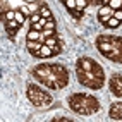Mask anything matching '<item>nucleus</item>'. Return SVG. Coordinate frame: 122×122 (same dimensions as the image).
<instances>
[{
  "label": "nucleus",
  "mask_w": 122,
  "mask_h": 122,
  "mask_svg": "<svg viewBox=\"0 0 122 122\" xmlns=\"http://www.w3.org/2000/svg\"><path fill=\"white\" fill-rule=\"evenodd\" d=\"M31 74L40 84H43L50 89H64L69 84V72L60 64H40L35 66Z\"/></svg>",
  "instance_id": "nucleus-1"
},
{
  "label": "nucleus",
  "mask_w": 122,
  "mask_h": 122,
  "mask_svg": "<svg viewBox=\"0 0 122 122\" xmlns=\"http://www.w3.org/2000/svg\"><path fill=\"white\" fill-rule=\"evenodd\" d=\"M76 77L79 84L89 89H102L105 84V72L91 57H79L76 62Z\"/></svg>",
  "instance_id": "nucleus-2"
},
{
  "label": "nucleus",
  "mask_w": 122,
  "mask_h": 122,
  "mask_svg": "<svg viewBox=\"0 0 122 122\" xmlns=\"http://www.w3.org/2000/svg\"><path fill=\"white\" fill-rule=\"evenodd\" d=\"M96 48L98 52L112 62L122 64V36L112 35H100L96 38Z\"/></svg>",
  "instance_id": "nucleus-3"
},
{
  "label": "nucleus",
  "mask_w": 122,
  "mask_h": 122,
  "mask_svg": "<svg viewBox=\"0 0 122 122\" xmlns=\"http://www.w3.org/2000/svg\"><path fill=\"white\" fill-rule=\"evenodd\" d=\"M67 103L69 108L77 115H93L100 112V102L88 93H72Z\"/></svg>",
  "instance_id": "nucleus-4"
},
{
  "label": "nucleus",
  "mask_w": 122,
  "mask_h": 122,
  "mask_svg": "<svg viewBox=\"0 0 122 122\" xmlns=\"http://www.w3.org/2000/svg\"><path fill=\"white\" fill-rule=\"evenodd\" d=\"M26 96H28V100L33 103L35 107H38V108H46V107H50V105L53 103V98L50 96V93L45 91L43 88H40V86L35 84V83L28 84V88H26Z\"/></svg>",
  "instance_id": "nucleus-5"
},
{
  "label": "nucleus",
  "mask_w": 122,
  "mask_h": 122,
  "mask_svg": "<svg viewBox=\"0 0 122 122\" xmlns=\"http://www.w3.org/2000/svg\"><path fill=\"white\" fill-rule=\"evenodd\" d=\"M108 88L113 96L122 98V74H113L108 81Z\"/></svg>",
  "instance_id": "nucleus-6"
},
{
  "label": "nucleus",
  "mask_w": 122,
  "mask_h": 122,
  "mask_svg": "<svg viewBox=\"0 0 122 122\" xmlns=\"http://www.w3.org/2000/svg\"><path fill=\"white\" fill-rule=\"evenodd\" d=\"M108 115L112 120H122V102H115L110 105Z\"/></svg>",
  "instance_id": "nucleus-7"
},
{
  "label": "nucleus",
  "mask_w": 122,
  "mask_h": 122,
  "mask_svg": "<svg viewBox=\"0 0 122 122\" xmlns=\"http://www.w3.org/2000/svg\"><path fill=\"white\" fill-rule=\"evenodd\" d=\"M4 26H5V31H7V36L12 40L15 35H17V31H19V26H21V24L15 21V19H12V21H5V22H4Z\"/></svg>",
  "instance_id": "nucleus-8"
},
{
  "label": "nucleus",
  "mask_w": 122,
  "mask_h": 122,
  "mask_svg": "<svg viewBox=\"0 0 122 122\" xmlns=\"http://www.w3.org/2000/svg\"><path fill=\"white\" fill-rule=\"evenodd\" d=\"M33 57H36V59H50V57H55V53H53V48H50L48 45H45L43 43V46L40 48L38 52H33L31 53Z\"/></svg>",
  "instance_id": "nucleus-9"
},
{
  "label": "nucleus",
  "mask_w": 122,
  "mask_h": 122,
  "mask_svg": "<svg viewBox=\"0 0 122 122\" xmlns=\"http://www.w3.org/2000/svg\"><path fill=\"white\" fill-rule=\"evenodd\" d=\"M26 46H28L29 53H33V52H38L43 46V41H40V40H26Z\"/></svg>",
  "instance_id": "nucleus-10"
},
{
  "label": "nucleus",
  "mask_w": 122,
  "mask_h": 122,
  "mask_svg": "<svg viewBox=\"0 0 122 122\" xmlns=\"http://www.w3.org/2000/svg\"><path fill=\"white\" fill-rule=\"evenodd\" d=\"M103 15H108V17H112L113 15V9L110 5H102L100 10H98V17H103Z\"/></svg>",
  "instance_id": "nucleus-11"
},
{
  "label": "nucleus",
  "mask_w": 122,
  "mask_h": 122,
  "mask_svg": "<svg viewBox=\"0 0 122 122\" xmlns=\"http://www.w3.org/2000/svg\"><path fill=\"white\" fill-rule=\"evenodd\" d=\"M40 14H41V17H45V19H52V12H50V9H48L46 4H43L41 7H40Z\"/></svg>",
  "instance_id": "nucleus-12"
},
{
  "label": "nucleus",
  "mask_w": 122,
  "mask_h": 122,
  "mask_svg": "<svg viewBox=\"0 0 122 122\" xmlns=\"http://www.w3.org/2000/svg\"><path fill=\"white\" fill-rule=\"evenodd\" d=\"M40 36H41V31H36V29L29 28L28 35H26V40H40Z\"/></svg>",
  "instance_id": "nucleus-13"
},
{
  "label": "nucleus",
  "mask_w": 122,
  "mask_h": 122,
  "mask_svg": "<svg viewBox=\"0 0 122 122\" xmlns=\"http://www.w3.org/2000/svg\"><path fill=\"white\" fill-rule=\"evenodd\" d=\"M19 10H21L24 15H26V17H31V14H33V12H31V9H29V5H28L26 2H24V4L19 7Z\"/></svg>",
  "instance_id": "nucleus-14"
},
{
  "label": "nucleus",
  "mask_w": 122,
  "mask_h": 122,
  "mask_svg": "<svg viewBox=\"0 0 122 122\" xmlns=\"http://www.w3.org/2000/svg\"><path fill=\"white\" fill-rule=\"evenodd\" d=\"M119 24H120V21H119V19H115V17L112 15V17L108 19V22L105 24V26H107V28H119Z\"/></svg>",
  "instance_id": "nucleus-15"
},
{
  "label": "nucleus",
  "mask_w": 122,
  "mask_h": 122,
  "mask_svg": "<svg viewBox=\"0 0 122 122\" xmlns=\"http://www.w3.org/2000/svg\"><path fill=\"white\" fill-rule=\"evenodd\" d=\"M108 5L112 7L113 10H117V9H122V0H110Z\"/></svg>",
  "instance_id": "nucleus-16"
},
{
  "label": "nucleus",
  "mask_w": 122,
  "mask_h": 122,
  "mask_svg": "<svg viewBox=\"0 0 122 122\" xmlns=\"http://www.w3.org/2000/svg\"><path fill=\"white\" fill-rule=\"evenodd\" d=\"M15 21H17L19 24H22L24 21H26V15H24V14H22L19 9H15Z\"/></svg>",
  "instance_id": "nucleus-17"
},
{
  "label": "nucleus",
  "mask_w": 122,
  "mask_h": 122,
  "mask_svg": "<svg viewBox=\"0 0 122 122\" xmlns=\"http://www.w3.org/2000/svg\"><path fill=\"white\" fill-rule=\"evenodd\" d=\"M76 7L81 9V10H84L88 7V0H76Z\"/></svg>",
  "instance_id": "nucleus-18"
},
{
  "label": "nucleus",
  "mask_w": 122,
  "mask_h": 122,
  "mask_svg": "<svg viewBox=\"0 0 122 122\" xmlns=\"http://www.w3.org/2000/svg\"><path fill=\"white\" fill-rule=\"evenodd\" d=\"M71 14H72L74 19H81V17H83V10H81V9H72Z\"/></svg>",
  "instance_id": "nucleus-19"
},
{
  "label": "nucleus",
  "mask_w": 122,
  "mask_h": 122,
  "mask_svg": "<svg viewBox=\"0 0 122 122\" xmlns=\"http://www.w3.org/2000/svg\"><path fill=\"white\" fill-rule=\"evenodd\" d=\"M64 5H66L69 10H72V9H77V7H76V0H66V2H64Z\"/></svg>",
  "instance_id": "nucleus-20"
},
{
  "label": "nucleus",
  "mask_w": 122,
  "mask_h": 122,
  "mask_svg": "<svg viewBox=\"0 0 122 122\" xmlns=\"http://www.w3.org/2000/svg\"><path fill=\"white\" fill-rule=\"evenodd\" d=\"M40 19H41V14H40V12H35V14H31V17H29L31 24H35V22H38Z\"/></svg>",
  "instance_id": "nucleus-21"
},
{
  "label": "nucleus",
  "mask_w": 122,
  "mask_h": 122,
  "mask_svg": "<svg viewBox=\"0 0 122 122\" xmlns=\"http://www.w3.org/2000/svg\"><path fill=\"white\" fill-rule=\"evenodd\" d=\"M43 29H55V21H53V19H48V21H46V26H45Z\"/></svg>",
  "instance_id": "nucleus-22"
},
{
  "label": "nucleus",
  "mask_w": 122,
  "mask_h": 122,
  "mask_svg": "<svg viewBox=\"0 0 122 122\" xmlns=\"http://www.w3.org/2000/svg\"><path fill=\"white\" fill-rule=\"evenodd\" d=\"M113 17H115V19H119V21L122 22V9H117V10H113Z\"/></svg>",
  "instance_id": "nucleus-23"
},
{
  "label": "nucleus",
  "mask_w": 122,
  "mask_h": 122,
  "mask_svg": "<svg viewBox=\"0 0 122 122\" xmlns=\"http://www.w3.org/2000/svg\"><path fill=\"white\" fill-rule=\"evenodd\" d=\"M28 5H29V9H31V12H33V14H35V12H40V10H38V2H35V4H28Z\"/></svg>",
  "instance_id": "nucleus-24"
},
{
  "label": "nucleus",
  "mask_w": 122,
  "mask_h": 122,
  "mask_svg": "<svg viewBox=\"0 0 122 122\" xmlns=\"http://www.w3.org/2000/svg\"><path fill=\"white\" fill-rule=\"evenodd\" d=\"M31 29H36V31H43V26L40 22H35V24H31Z\"/></svg>",
  "instance_id": "nucleus-25"
},
{
  "label": "nucleus",
  "mask_w": 122,
  "mask_h": 122,
  "mask_svg": "<svg viewBox=\"0 0 122 122\" xmlns=\"http://www.w3.org/2000/svg\"><path fill=\"white\" fill-rule=\"evenodd\" d=\"M26 4H35V2H40V0H24Z\"/></svg>",
  "instance_id": "nucleus-26"
},
{
  "label": "nucleus",
  "mask_w": 122,
  "mask_h": 122,
  "mask_svg": "<svg viewBox=\"0 0 122 122\" xmlns=\"http://www.w3.org/2000/svg\"><path fill=\"white\" fill-rule=\"evenodd\" d=\"M62 2H66V0H62Z\"/></svg>",
  "instance_id": "nucleus-27"
},
{
  "label": "nucleus",
  "mask_w": 122,
  "mask_h": 122,
  "mask_svg": "<svg viewBox=\"0 0 122 122\" xmlns=\"http://www.w3.org/2000/svg\"><path fill=\"white\" fill-rule=\"evenodd\" d=\"M108 2H110V0H108Z\"/></svg>",
  "instance_id": "nucleus-28"
}]
</instances>
